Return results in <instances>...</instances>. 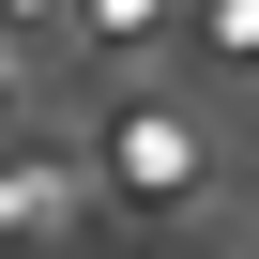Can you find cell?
I'll list each match as a JSON object with an SVG mask.
<instances>
[{"instance_id":"3957f363","label":"cell","mask_w":259,"mask_h":259,"mask_svg":"<svg viewBox=\"0 0 259 259\" xmlns=\"http://www.w3.org/2000/svg\"><path fill=\"white\" fill-rule=\"evenodd\" d=\"M76 16H92V46H138V31H168V16H183V0H76Z\"/></svg>"},{"instance_id":"7a4b0ae2","label":"cell","mask_w":259,"mask_h":259,"mask_svg":"<svg viewBox=\"0 0 259 259\" xmlns=\"http://www.w3.org/2000/svg\"><path fill=\"white\" fill-rule=\"evenodd\" d=\"M92 213V183L61 168V153H16V168H0V229H16V244H46V229H76Z\"/></svg>"},{"instance_id":"277c9868","label":"cell","mask_w":259,"mask_h":259,"mask_svg":"<svg viewBox=\"0 0 259 259\" xmlns=\"http://www.w3.org/2000/svg\"><path fill=\"white\" fill-rule=\"evenodd\" d=\"M213 46H229V61H259V0H213Z\"/></svg>"},{"instance_id":"6da1fadb","label":"cell","mask_w":259,"mask_h":259,"mask_svg":"<svg viewBox=\"0 0 259 259\" xmlns=\"http://www.w3.org/2000/svg\"><path fill=\"white\" fill-rule=\"evenodd\" d=\"M107 183L138 198V213H198V198H213V138H198V107H183V92H138V107L107 122Z\"/></svg>"},{"instance_id":"5b68a950","label":"cell","mask_w":259,"mask_h":259,"mask_svg":"<svg viewBox=\"0 0 259 259\" xmlns=\"http://www.w3.org/2000/svg\"><path fill=\"white\" fill-rule=\"evenodd\" d=\"M0 16H61V0H0Z\"/></svg>"}]
</instances>
